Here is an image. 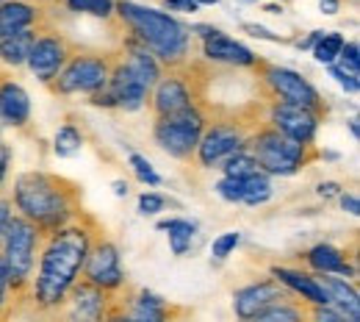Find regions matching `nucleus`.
I'll use <instances>...</instances> for the list:
<instances>
[{
  "instance_id": "nucleus-27",
  "label": "nucleus",
  "mask_w": 360,
  "mask_h": 322,
  "mask_svg": "<svg viewBox=\"0 0 360 322\" xmlns=\"http://www.w3.org/2000/svg\"><path fill=\"white\" fill-rule=\"evenodd\" d=\"M134 317L136 320H147V322H158L167 317V303L153 295V292H141L139 300H136V309H134Z\"/></svg>"
},
{
  "instance_id": "nucleus-26",
  "label": "nucleus",
  "mask_w": 360,
  "mask_h": 322,
  "mask_svg": "<svg viewBox=\"0 0 360 322\" xmlns=\"http://www.w3.org/2000/svg\"><path fill=\"white\" fill-rule=\"evenodd\" d=\"M269 197H271V184L269 178H266V173L255 170V173L244 175V197H241V203L258 206V203H266Z\"/></svg>"
},
{
  "instance_id": "nucleus-2",
  "label": "nucleus",
  "mask_w": 360,
  "mask_h": 322,
  "mask_svg": "<svg viewBox=\"0 0 360 322\" xmlns=\"http://www.w3.org/2000/svg\"><path fill=\"white\" fill-rule=\"evenodd\" d=\"M120 8V17L134 28L136 39L144 47H150L153 56H158L161 61H169L175 64L186 56V47H188V28L180 25L175 17L158 11V8H144V6H136V3H117Z\"/></svg>"
},
{
  "instance_id": "nucleus-6",
  "label": "nucleus",
  "mask_w": 360,
  "mask_h": 322,
  "mask_svg": "<svg viewBox=\"0 0 360 322\" xmlns=\"http://www.w3.org/2000/svg\"><path fill=\"white\" fill-rule=\"evenodd\" d=\"M202 128H205V120L194 111V109H186L178 114H169V117H158V125H155V142L175 159H186L191 156V150L197 147V142L202 137Z\"/></svg>"
},
{
  "instance_id": "nucleus-19",
  "label": "nucleus",
  "mask_w": 360,
  "mask_h": 322,
  "mask_svg": "<svg viewBox=\"0 0 360 322\" xmlns=\"http://www.w3.org/2000/svg\"><path fill=\"white\" fill-rule=\"evenodd\" d=\"M321 286H324L327 295H330V306H335L347 320H352V322L360 320L358 292H355L347 280H338V278H321Z\"/></svg>"
},
{
  "instance_id": "nucleus-42",
  "label": "nucleus",
  "mask_w": 360,
  "mask_h": 322,
  "mask_svg": "<svg viewBox=\"0 0 360 322\" xmlns=\"http://www.w3.org/2000/svg\"><path fill=\"white\" fill-rule=\"evenodd\" d=\"M167 6L169 8H178V11H197L200 8L194 0H167Z\"/></svg>"
},
{
  "instance_id": "nucleus-14",
  "label": "nucleus",
  "mask_w": 360,
  "mask_h": 322,
  "mask_svg": "<svg viewBox=\"0 0 360 322\" xmlns=\"http://www.w3.org/2000/svg\"><path fill=\"white\" fill-rule=\"evenodd\" d=\"M274 300H283V289L271 280H261V283H252V286H244L233 295V309L241 320H252L261 309H266Z\"/></svg>"
},
{
  "instance_id": "nucleus-32",
  "label": "nucleus",
  "mask_w": 360,
  "mask_h": 322,
  "mask_svg": "<svg viewBox=\"0 0 360 322\" xmlns=\"http://www.w3.org/2000/svg\"><path fill=\"white\" fill-rule=\"evenodd\" d=\"M238 242H241V233H238V230H227V233H222L219 239H214V244H211V256H214L217 261H225L227 256L238 247Z\"/></svg>"
},
{
  "instance_id": "nucleus-37",
  "label": "nucleus",
  "mask_w": 360,
  "mask_h": 322,
  "mask_svg": "<svg viewBox=\"0 0 360 322\" xmlns=\"http://www.w3.org/2000/svg\"><path fill=\"white\" fill-rule=\"evenodd\" d=\"M164 209V197L161 194H153V192H144L139 197V211L141 214H158Z\"/></svg>"
},
{
  "instance_id": "nucleus-28",
  "label": "nucleus",
  "mask_w": 360,
  "mask_h": 322,
  "mask_svg": "<svg viewBox=\"0 0 360 322\" xmlns=\"http://www.w3.org/2000/svg\"><path fill=\"white\" fill-rule=\"evenodd\" d=\"M341 45H344V37H341V34H321L314 45L316 61H321V64H335V58H338V53H341Z\"/></svg>"
},
{
  "instance_id": "nucleus-16",
  "label": "nucleus",
  "mask_w": 360,
  "mask_h": 322,
  "mask_svg": "<svg viewBox=\"0 0 360 322\" xmlns=\"http://www.w3.org/2000/svg\"><path fill=\"white\" fill-rule=\"evenodd\" d=\"M155 111L158 117H169V114H178V111H186L191 109V94L186 89V84L178 81V78H167L155 87Z\"/></svg>"
},
{
  "instance_id": "nucleus-34",
  "label": "nucleus",
  "mask_w": 360,
  "mask_h": 322,
  "mask_svg": "<svg viewBox=\"0 0 360 322\" xmlns=\"http://www.w3.org/2000/svg\"><path fill=\"white\" fill-rule=\"evenodd\" d=\"M131 167H134V173L139 175V181H141V184H150V186L161 184V175H158V173L150 167V161H147L144 156L131 153Z\"/></svg>"
},
{
  "instance_id": "nucleus-13",
  "label": "nucleus",
  "mask_w": 360,
  "mask_h": 322,
  "mask_svg": "<svg viewBox=\"0 0 360 322\" xmlns=\"http://www.w3.org/2000/svg\"><path fill=\"white\" fill-rule=\"evenodd\" d=\"M108 92L114 97V106L125 109V111H136L144 106L147 100V87L131 73L128 64H120L111 75H108Z\"/></svg>"
},
{
  "instance_id": "nucleus-41",
  "label": "nucleus",
  "mask_w": 360,
  "mask_h": 322,
  "mask_svg": "<svg viewBox=\"0 0 360 322\" xmlns=\"http://www.w3.org/2000/svg\"><path fill=\"white\" fill-rule=\"evenodd\" d=\"M11 217H14L11 203H8V200H0V236H3V230H6V225H8Z\"/></svg>"
},
{
  "instance_id": "nucleus-49",
  "label": "nucleus",
  "mask_w": 360,
  "mask_h": 322,
  "mask_svg": "<svg viewBox=\"0 0 360 322\" xmlns=\"http://www.w3.org/2000/svg\"><path fill=\"white\" fill-rule=\"evenodd\" d=\"M0 3H3V0H0Z\"/></svg>"
},
{
  "instance_id": "nucleus-33",
  "label": "nucleus",
  "mask_w": 360,
  "mask_h": 322,
  "mask_svg": "<svg viewBox=\"0 0 360 322\" xmlns=\"http://www.w3.org/2000/svg\"><path fill=\"white\" fill-rule=\"evenodd\" d=\"M72 11H89L94 17H108L114 8V0H67Z\"/></svg>"
},
{
  "instance_id": "nucleus-48",
  "label": "nucleus",
  "mask_w": 360,
  "mask_h": 322,
  "mask_svg": "<svg viewBox=\"0 0 360 322\" xmlns=\"http://www.w3.org/2000/svg\"><path fill=\"white\" fill-rule=\"evenodd\" d=\"M197 6H214V3H219V0H194Z\"/></svg>"
},
{
  "instance_id": "nucleus-45",
  "label": "nucleus",
  "mask_w": 360,
  "mask_h": 322,
  "mask_svg": "<svg viewBox=\"0 0 360 322\" xmlns=\"http://www.w3.org/2000/svg\"><path fill=\"white\" fill-rule=\"evenodd\" d=\"M319 3H321V11L324 14H338V6H341L338 0H319Z\"/></svg>"
},
{
  "instance_id": "nucleus-9",
  "label": "nucleus",
  "mask_w": 360,
  "mask_h": 322,
  "mask_svg": "<svg viewBox=\"0 0 360 322\" xmlns=\"http://www.w3.org/2000/svg\"><path fill=\"white\" fill-rule=\"evenodd\" d=\"M271 123H274V131L297 139L302 144H308L314 139L316 128H319V117H316L314 109H305V106H297V103H285V100L271 109Z\"/></svg>"
},
{
  "instance_id": "nucleus-11",
  "label": "nucleus",
  "mask_w": 360,
  "mask_h": 322,
  "mask_svg": "<svg viewBox=\"0 0 360 322\" xmlns=\"http://www.w3.org/2000/svg\"><path fill=\"white\" fill-rule=\"evenodd\" d=\"M67 61V45L58 37H42L37 39L28 53V67L39 81H53Z\"/></svg>"
},
{
  "instance_id": "nucleus-29",
  "label": "nucleus",
  "mask_w": 360,
  "mask_h": 322,
  "mask_svg": "<svg viewBox=\"0 0 360 322\" xmlns=\"http://www.w3.org/2000/svg\"><path fill=\"white\" fill-rule=\"evenodd\" d=\"M255 170H261L258 161H255V156H250V153H244V150H236V153H230L225 159V175L244 178V175H250V173H255Z\"/></svg>"
},
{
  "instance_id": "nucleus-30",
  "label": "nucleus",
  "mask_w": 360,
  "mask_h": 322,
  "mask_svg": "<svg viewBox=\"0 0 360 322\" xmlns=\"http://www.w3.org/2000/svg\"><path fill=\"white\" fill-rule=\"evenodd\" d=\"M81 144H84V137H81L72 125H64V128L56 134V156H61V159L75 156V153L81 150Z\"/></svg>"
},
{
  "instance_id": "nucleus-1",
  "label": "nucleus",
  "mask_w": 360,
  "mask_h": 322,
  "mask_svg": "<svg viewBox=\"0 0 360 322\" xmlns=\"http://www.w3.org/2000/svg\"><path fill=\"white\" fill-rule=\"evenodd\" d=\"M89 253V233L81 228H61L53 233L47 242L42 261H39V275H37V300L39 306H58L67 292L72 289L78 273L84 270Z\"/></svg>"
},
{
  "instance_id": "nucleus-7",
  "label": "nucleus",
  "mask_w": 360,
  "mask_h": 322,
  "mask_svg": "<svg viewBox=\"0 0 360 322\" xmlns=\"http://www.w3.org/2000/svg\"><path fill=\"white\" fill-rule=\"evenodd\" d=\"M108 84V64L97 56H78L70 61V67L58 75V92H97Z\"/></svg>"
},
{
  "instance_id": "nucleus-17",
  "label": "nucleus",
  "mask_w": 360,
  "mask_h": 322,
  "mask_svg": "<svg viewBox=\"0 0 360 322\" xmlns=\"http://www.w3.org/2000/svg\"><path fill=\"white\" fill-rule=\"evenodd\" d=\"M31 114V100L22 87L3 84L0 87V120L8 125H25Z\"/></svg>"
},
{
  "instance_id": "nucleus-21",
  "label": "nucleus",
  "mask_w": 360,
  "mask_h": 322,
  "mask_svg": "<svg viewBox=\"0 0 360 322\" xmlns=\"http://www.w3.org/2000/svg\"><path fill=\"white\" fill-rule=\"evenodd\" d=\"M34 20H37V11L28 3H20V0L0 3V39L17 34L22 28H28Z\"/></svg>"
},
{
  "instance_id": "nucleus-38",
  "label": "nucleus",
  "mask_w": 360,
  "mask_h": 322,
  "mask_svg": "<svg viewBox=\"0 0 360 322\" xmlns=\"http://www.w3.org/2000/svg\"><path fill=\"white\" fill-rule=\"evenodd\" d=\"M338 56H341V61H344L341 67H347V70H352V73H358L360 56H358V45H355V42H349V45L344 42V45H341V53H338Z\"/></svg>"
},
{
  "instance_id": "nucleus-25",
  "label": "nucleus",
  "mask_w": 360,
  "mask_h": 322,
  "mask_svg": "<svg viewBox=\"0 0 360 322\" xmlns=\"http://www.w3.org/2000/svg\"><path fill=\"white\" fill-rule=\"evenodd\" d=\"M161 230H169V244H172V253L175 256H183L191 244V236L197 233V225L191 220H164L158 223Z\"/></svg>"
},
{
  "instance_id": "nucleus-15",
  "label": "nucleus",
  "mask_w": 360,
  "mask_h": 322,
  "mask_svg": "<svg viewBox=\"0 0 360 322\" xmlns=\"http://www.w3.org/2000/svg\"><path fill=\"white\" fill-rule=\"evenodd\" d=\"M205 56L214 58V61L238 64V67H250V64H255L252 50H247L241 42H236V39L225 37L222 31H214V34L205 37Z\"/></svg>"
},
{
  "instance_id": "nucleus-44",
  "label": "nucleus",
  "mask_w": 360,
  "mask_h": 322,
  "mask_svg": "<svg viewBox=\"0 0 360 322\" xmlns=\"http://www.w3.org/2000/svg\"><path fill=\"white\" fill-rule=\"evenodd\" d=\"M6 170H8V147L0 142V181L6 178Z\"/></svg>"
},
{
  "instance_id": "nucleus-8",
  "label": "nucleus",
  "mask_w": 360,
  "mask_h": 322,
  "mask_svg": "<svg viewBox=\"0 0 360 322\" xmlns=\"http://www.w3.org/2000/svg\"><path fill=\"white\" fill-rule=\"evenodd\" d=\"M84 273H86V280L100 289H117L125 280V273L120 267V250L111 242H97L94 247L89 244Z\"/></svg>"
},
{
  "instance_id": "nucleus-18",
  "label": "nucleus",
  "mask_w": 360,
  "mask_h": 322,
  "mask_svg": "<svg viewBox=\"0 0 360 322\" xmlns=\"http://www.w3.org/2000/svg\"><path fill=\"white\" fill-rule=\"evenodd\" d=\"M271 275L280 278V280H283L285 286H291L294 292L305 295L314 306H330V295H327V289L321 286L319 278H311V275H305V273H297V270H285V267H274Z\"/></svg>"
},
{
  "instance_id": "nucleus-43",
  "label": "nucleus",
  "mask_w": 360,
  "mask_h": 322,
  "mask_svg": "<svg viewBox=\"0 0 360 322\" xmlns=\"http://www.w3.org/2000/svg\"><path fill=\"white\" fill-rule=\"evenodd\" d=\"M6 286H8V275H6L3 256H0V309H3V300H6Z\"/></svg>"
},
{
  "instance_id": "nucleus-10",
  "label": "nucleus",
  "mask_w": 360,
  "mask_h": 322,
  "mask_svg": "<svg viewBox=\"0 0 360 322\" xmlns=\"http://www.w3.org/2000/svg\"><path fill=\"white\" fill-rule=\"evenodd\" d=\"M266 81L274 92L280 94L285 103H297L305 109H319V92L294 70H283V67H271L266 73Z\"/></svg>"
},
{
  "instance_id": "nucleus-3",
  "label": "nucleus",
  "mask_w": 360,
  "mask_h": 322,
  "mask_svg": "<svg viewBox=\"0 0 360 322\" xmlns=\"http://www.w3.org/2000/svg\"><path fill=\"white\" fill-rule=\"evenodd\" d=\"M14 203L25 220L45 225V228H56L70 214L67 192L61 189L56 178L42 175V173H25L17 178Z\"/></svg>"
},
{
  "instance_id": "nucleus-20",
  "label": "nucleus",
  "mask_w": 360,
  "mask_h": 322,
  "mask_svg": "<svg viewBox=\"0 0 360 322\" xmlns=\"http://www.w3.org/2000/svg\"><path fill=\"white\" fill-rule=\"evenodd\" d=\"M128 67L136 78L150 89L158 84L161 78V70H158V61L155 56L150 53V47H144L141 42H128Z\"/></svg>"
},
{
  "instance_id": "nucleus-23",
  "label": "nucleus",
  "mask_w": 360,
  "mask_h": 322,
  "mask_svg": "<svg viewBox=\"0 0 360 322\" xmlns=\"http://www.w3.org/2000/svg\"><path fill=\"white\" fill-rule=\"evenodd\" d=\"M72 303H75V311L81 314V317H89V320H97L100 314H103V306H105V297H103V289L100 286H94L91 280L86 283H81V286H75L72 283Z\"/></svg>"
},
{
  "instance_id": "nucleus-22",
  "label": "nucleus",
  "mask_w": 360,
  "mask_h": 322,
  "mask_svg": "<svg viewBox=\"0 0 360 322\" xmlns=\"http://www.w3.org/2000/svg\"><path fill=\"white\" fill-rule=\"evenodd\" d=\"M308 264L319 273H324V275H333V273L349 275L352 273V267L347 264L344 253L338 247H333V244H316L314 250L308 253Z\"/></svg>"
},
{
  "instance_id": "nucleus-31",
  "label": "nucleus",
  "mask_w": 360,
  "mask_h": 322,
  "mask_svg": "<svg viewBox=\"0 0 360 322\" xmlns=\"http://www.w3.org/2000/svg\"><path fill=\"white\" fill-rule=\"evenodd\" d=\"M252 320H261V322H294V320H302V311L297 309H288V306H280V300L269 303L266 309H261Z\"/></svg>"
},
{
  "instance_id": "nucleus-12",
  "label": "nucleus",
  "mask_w": 360,
  "mask_h": 322,
  "mask_svg": "<svg viewBox=\"0 0 360 322\" xmlns=\"http://www.w3.org/2000/svg\"><path fill=\"white\" fill-rule=\"evenodd\" d=\"M241 134L236 128H227V125H217L211 128L205 137H200L197 142V150H200V164L202 167H214L219 161H225L230 153L241 150Z\"/></svg>"
},
{
  "instance_id": "nucleus-36",
  "label": "nucleus",
  "mask_w": 360,
  "mask_h": 322,
  "mask_svg": "<svg viewBox=\"0 0 360 322\" xmlns=\"http://www.w3.org/2000/svg\"><path fill=\"white\" fill-rule=\"evenodd\" d=\"M330 70H333V78H338V84L344 89H349L352 94L358 92V73H352L347 67H335V64H330Z\"/></svg>"
},
{
  "instance_id": "nucleus-46",
  "label": "nucleus",
  "mask_w": 360,
  "mask_h": 322,
  "mask_svg": "<svg viewBox=\"0 0 360 322\" xmlns=\"http://www.w3.org/2000/svg\"><path fill=\"white\" fill-rule=\"evenodd\" d=\"M335 192H338V184H321L319 186V194H321V197H333Z\"/></svg>"
},
{
  "instance_id": "nucleus-35",
  "label": "nucleus",
  "mask_w": 360,
  "mask_h": 322,
  "mask_svg": "<svg viewBox=\"0 0 360 322\" xmlns=\"http://www.w3.org/2000/svg\"><path fill=\"white\" fill-rule=\"evenodd\" d=\"M219 197H225L230 203H241L244 197V178H236V175H225L219 184H217Z\"/></svg>"
},
{
  "instance_id": "nucleus-5",
  "label": "nucleus",
  "mask_w": 360,
  "mask_h": 322,
  "mask_svg": "<svg viewBox=\"0 0 360 322\" xmlns=\"http://www.w3.org/2000/svg\"><path fill=\"white\" fill-rule=\"evenodd\" d=\"M305 147L308 144L285 137L280 131H264L255 137L252 156L266 175H294L305 161Z\"/></svg>"
},
{
  "instance_id": "nucleus-24",
  "label": "nucleus",
  "mask_w": 360,
  "mask_h": 322,
  "mask_svg": "<svg viewBox=\"0 0 360 322\" xmlns=\"http://www.w3.org/2000/svg\"><path fill=\"white\" fill-rule=\"evenodd\" d=\"M37 42V37L28 31V28H22V31H17V34H11V37H3L0 39V58L6 61V64H22V61H28V53H31V47Z\"/></svg>"
},
{
  "instance_id": "nucleus-4",
  "label": "nucleus",
  "mask_w": 360,
  "mask_h": 322,
  "mask_svg": "<svg viewBox=\"0 0 360 322\" xmlns=\"http://www.w3.org/2000/svg\"><path fill=\"white\" fill-rule=\"evenodd\" d=\"M39 230L25 217H11L3 230V264L8 283L22 286L34 270V250H37Z\"/></svg>"
},
{
  "instance_id": "nucleus-39",
  "label": "nucleus",
  "mask_w": 360,
  "mask_h": 322,
  "mask_svg": "<svg viewBox=\"0 0 360 322\" xmlns=\"http://www.w3.org/2000/svg\"><path fill=\"white\" fill-rule=\"evenodd\" d=\"M244 31L247 34H252V37H258V39H269V42H280V37L277 34H271L266 28H261V25H255V23H244Z\"/></svg>"
},
{
  "instance_id": "nucleus-47",
  "label": "nucleus",
  "mask_w": 360,
  "mask_h": 322,
  "mask_svg": "<svg viewBox=\"0 0 360 322\" xmlns=\"http://www.w3.org/2000/svg\"><path fill=\"white\" fill-rule=\"evenodd\" d=\"M114 194H120V197H122V194H128V184L117 181V184H114Z\"/></svg>"
},
{
  "instance_id": "nucleus-40",
  "label": "nucleus",
  "mask_w": 360,
  "mask_h": 322,
  "mask_svg": "<svg viewBox=\"0 0 360 322\" xmlns=\"http://www.w3.org/2000/svg\"><path fill=\"white\" fill-rule=\"evenodd\" d=\"M341 209L349 211L352 217L360 214V203H358V194H341Z\"/></svg>"
}]
</instances>
